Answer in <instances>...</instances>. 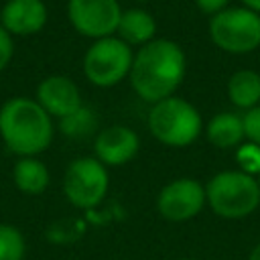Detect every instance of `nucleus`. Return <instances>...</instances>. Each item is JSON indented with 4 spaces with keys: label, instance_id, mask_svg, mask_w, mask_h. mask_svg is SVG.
I'll return each mask as SVG.
<instances>
[{
    "label": "nucleus",
    "instance_id": "nucleus-22",
    "mask_svg": "<svg viewBox=\"0 0 260 260\" xmlns=\"http://www.w3.org/2000/svg\"><path fill=\"white\" fill-rule=\"evenodd\" d=\"M228 2H230V0H195L197 8H199L203 14H209V16H215L217 12L225 10V8H228Z\"/></svg>",
    "mask_w": 260,
    "mask_h": 260
},
{
    "label": "nucleus",
    "instance_id": "nucleus-17",
    "mask_svg": "<svg viewBox=\"0 0 260 260\" xmlns=\"http://www.w3.org/2000/svg\"><path fill=\"white\" fill-rule=\"evenodd\" d=\"M95 122H98L95 114L91 110H87L85 106H81L79 110H75L67 118L59 120V130L69 138H81V136H87L95 130Z\"/></svg>",
    "mask_w": 260,
    "mask_h": 260
},
{
    "label": "nucleus",
    "instance_id": "nucleus-14",
    "mask_svg": "<svg viewBox=\"0 0 260 260\" xmlns=\"http://www.w3.org/2000/svg\"><path fill=\"white\" fill-rule=\"evenodd\" d=\"M12 181L20 193L41 195L51 181L49 169L37 156H20L12 167Z\"/></svg>",
    "mask_w": 260,
    "mask_h": 260
},
{
    "label": "nucleus",
    "instance_id": "nucleus-6",
    "mask_svg": "<svg viewBox=\"0 0 260 260\" xmlns=\"http://www.w3.org/2000/svg\"><path fill=\"white\" fill-rule=\"evenodd\" d=\"M134 61L132 47L118 37L98 39L83 55V73L89 83L98 87H112L130 75Z\"/></svg>",
    "mask_w": 260,
    "mask_h": 260
},
{
    "label": "nucleus",
    "instance_id": "nucleus-23",
    "mask_svg": "<svg viewBox=\"0 0 260 260\" xmlns=\"http://www.w3.org/2000/svg\"><path fill=\"white\" fill-rule=\"evenodd\" d=\"M242 2H244L246 8H250V10H254V12L260 14V0H242Z\"/></svg>",
    "mask_w": 260,
    "mask_h": 260
},
{
    "label": "nucleus",
    "instance_id": "nucleus-16",
    "mask_svg": "<svg viewBox=\"0 0 260 260\" xmlns=\"http://www.w3.org/2000/svg\"><path fill=\"white\" fill-rule=\"evenodd\" d=\"M228 98L230 102L248 112L260 104V73L254 69H238L228 79Z\"/></svg>",
    "mask_w": 260,
    "mask_h": 260
},
{
    "label": "nucleus",
    "instance_id": "nucleus-15",
    "mask_svg": "<svg viewBox=\"0 0 260 260\" xmlns=\"http://www.w3.org/2000/svg\"><path fill=\"white\" fill-rule=\"evenodd\" d=\"M205 134H207V140L217 148L240 146L242 140L246 138L244 120L236 112H219L207 122Z\"/></svg>",
    "mask_w": 260,
    "mask_h": 260
},
{
    "label": "nucleus",
    "instance_id": "nucleus-27",
    "mask_svg": "<svg viewBox=\"0 0 260 260\" xmlns=\"http://www.w3.org/2000/svg\"><path fill=\"white\" fill-rule=\"evenodd\" d=\"M256 179H258V185H260V175H258V177H256Z\"/></svg>",
    "mask_w": 260,
    "mask_h": 260
},
{
    "label": "nucleus",
    "instance_id": "nucleus-2",
    "mask_svg": "<svg viewBox=\"0 0 260 260\" xmlns=\"http://www.w3.org/2000/svg\"><path fill=\"white\" fill-rule=\"evenodd\" d=\"M53 118L30 98H10L0 106V138L18 156H37L53 140Z\"/></svg>",
    "mask_w": 260,
    "mask_h": 260
},
{
    "label": "nucleus",
    "instance_id": "nucleus-19",
    "mask_svg": "<svg viewBox=\"0 0 260 260\" xmlns=\"http://www.w3.org/2000/svg\"><path fill=\"white\" fill-rule=\"evenodd\" d=\"M236 160L240 165V171L258 177L260 175V146L254 142H244L238 146Z\"/></svg>",
    "mask_w": 260,
    "mask_h": 260
},
{
    "label": "nucleus",
    "instance_id": "nucleus-13",
    "mask_svg": "<svg viewBox=\"0 0 260 260\" xmlns=\"http://www.w3.org/2000/svg\"><path fill=\"white\" fill-rule=\"evenodd\" d=\"M116 35L128 47H142V45L150 43L152 39H156L154 37L156 35V20L152 18L150 12H146L142 8L122 10Z\"/></svg>",
    "mask_w": 260,
    "mask_h": 260
},
{
    "label": "nucleus",
    "instance_id": "nucleus-7",
    "mask_svg": "<svg viewBox=\"0 0 260 260\" xmlns=\"http://www.w3.org/2000/svg\"><path fill=\"white\" fill-rule=\"evenodd\" d=\"M110 187L106 165L95 156H81L69 162L63 175V193L73 207L91 209L104 201Z\"/></svg>",
    "mask_w": 260,
    "mask_h": 260
},
{
    "label": "nucleus",
    "instance_id": "nucleus-11",
    "mask_svg": "<svg viewBox=\"0 0 260 260\" xmlns=\"http://www.w3.org/2000/svg\"><path fill=\"white\" fill-rule=\"evenodd\" d=\"M37 102L51 118H67L75 110H79L81 93L73 79L65 75H49L37 87Z\"/></svg>",
    "mask_w": 260,
    "mask_h": 260
},
{
    "label": "nucleus",
    "instance_id": "nucleus-21",
    "mask_svg": "<svg viewBox=\"0 0 260 260\" xmlns=\"http://www.w3.org/2000/svg\"><path fill=\"white\" fill-rule=\"evenodd\" d=\"M12 53H14V43H12V35H8V30H4V26L0 24V73L8 67V63L12 61Z\"/></svg>",
    "mask_w": 260,
    "mask_h": 260
},
{
    "label": "nucleus",
    "instance_id": "nucleus-4",
    "mask_svg": "<svg viewBox=\"0 0 260 260\" xmlns=\"http://www.w3.org/2000/svg\"><path fill=\"white\" fill-rule=\"evenodd\" d=\"M205 199L211 211L225 219H242L260 205L258 179L244 171H219L205 185Z\"/></svg>",
    "mask_w": 260,
    "mask_h": 260
},
{
    "label": "nucleus",
    "instance_id": "nucleus-3",
    "mask_svg": "<svg viewBox=\"0 0 260 260\" xmlns=\"http://www.w3.org/2000/svg\"><path fill=\"white\" fill-rule=\"evenodd\" d=\"M148 130L160 144L183 148L197 140L203 130V120L189 100L171 95L150 106Z\"/></svg>",
    "mask_w": 260,
    "mask_h": 260
},
{
    "label": "nucleus",
    "instance_id": "nucleus-10",
    "mask_svg": "<svg viewBox=\"0 0 260 260\" xmlns=\"http://www.w3.org/2000/svg\"><path fill=\"white\" fill-rule=\"evenodd\" d=\"M140 150L138 134L124 124L106 126L93 138L95 158L106 167H122L130 162Z\"/></svg>",
    "mask_w": 260,
    "mask_h": 260
},
{
    "label": "nucleus",
    "instance_id": "nucleus-5",
    "mask_svg": "<svg viewBox=\"0 0 260 260\" xmlns=\"http://www.w3.org/2000/svg\"><path fill=\"white\" fill-rule=\"evenodd\" d=\"M211 43L232 55L252 53L260 47V14L250 8H225L209 20Z\"/></svg>",
    "mask_w": 260,
    "mask_h": 260
},
{
    "label": "nucleus",
    "instance_id": "nucleus-26",
    "mask_svg": "<svg viewBox=\"0 0 260 260\" xmlns=\"http://www.w3.org/2000/svg\"><path fill=\"white\" fill-rule=\"evenodd\" d=\"M134 2H148V0H134Z\"/></svg>",
    "mask_w": 260,
    "mask_h": 260
},
{
    "label": "nucleus",
    "instance_id": "nucleus-24",
    "mask_svg": "<svg viewBox=\"0 0 260 260\" xmlns=\"http://www.w3.org/2000/svg\"><path fill=\"white\" fill-rule=\"evenodd\" d=\"M248 260H260V244H256V246L252 248V252H250Z\"/></svg>",
    "mask_w": 260,
    "mask_h": 260
},
{
    "label": "nucleus",
    "instance_id": "nucleus-20",
    "mask_svg": "<svg viewBox=\"0 0 260 260\" xmlns=\"http://www.w3.org/2000/svg\"><path fill=\"white\" fill-rule=\"evenodd\" d=\"M242 120H244V134H246V140L260 146V104H258L256 108L244 112Z\"/></svg>",
    "mask_w": 260,
    "mask_h": 260
},
{
    "label": "nucleus",
    "instance_id": "nucleus-18",
    "mask_svg": "<svg viewBox=\"0 0 260 260\" xmlns=\"http://www.w3.org/2000/svg\"><path fill=\"white\" fill-rule=\"evenodd\" d=\"M26 244L18 228L0 223V260H24Z\"/></svg>",
    "mask_w": 260,
    "mask_h": 260
},
{
    "label": "nucleus",
    "instance_id": "nucleus-1",
    "mask_svg": "<svg viewBox=\"0 0 260 260\" xmlns=\"http://www.w3.org/2000/svg\"><path fill=\"white\" fill-rule=\"evenodd\" d=\"M187 69L183 49L171 39H152L134 53L130 67V85L136 95L148 104H156L175 95L183 83Z\"/></svg>",
    "mask_w": 260,
    "mask_h": 260
},
{
    "label": "nucleus",
    "instance_id": "nucleus-12",
    "mask_svg": "<svg viewBox=\"0 0 260 260\" xmlns=\"http://www.w3.org/2000/svg\"><path fill=\"white\" fill-rule=\"evenodd\" d=\"M49 12L43 0H8L0 10V24L8 35L28 37L43 30Z\"/></svg>",
    "mask_w": 260,
    "mask_h": 260
},
{
    "label": "nucleus",
    "instance_id": "nucleus-25",
    "mask_svg": "<svg viewBox=\"0 0 260 260\" xmlns=\"http://www.w3.org/2000/svg\"><path fill=\"white\" fill-rule=\"evenodd\" d=\"M181 260H199V258H181Z\"/></svg>",
    "mask_w": 260,
    "mask_h": 260
},
{
    "label": "nucleus",
    "instance_id": "nucleus-9",
    "mask_svg": "<svg viewBox=\"0 0 260 260\" xmlns=\"http://www.w3.org/2000/svg\"><path fill=\"white\" fill-rule=\"evenodd\" d=\"M154 205L158 215L167 221H173V223L189 221L207 205L205 185L189 177L175 179L158 191Z\"/></svg>",
    "mask_w": 260,
    "mask_h": 260
},
{
    "label": "nucleus",
    "instance_id": "nucleus-8",
    "mask_svg": "<svg viewBox=\"0 0 260 260\" xmlns=\"http://www.w3.org/2000/svg\"><path fill=\"white\" fill-rule=\"evenodd\" d=\"M67 16L79 35L98 41L116 35L122 8L118 0H69Z\"/></svg>",
    "mask_w": 260,
    "mask_h": 260
}]
</instances>
